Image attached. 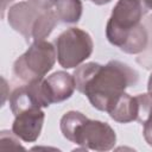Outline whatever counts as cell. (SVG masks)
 Segmentation results:
<instances>
[{
  "mask_svg": "<svg viewBox=\"0 0 152 152\" xmlns=\"http://www.w3.org/2000/svg\"><path fill=\"white\" fill-rule=\"evenodd\" d=\"M138 78V72L128 64L120 61H109L106 65H97L82 94L88 97L94 108L107 112L119 95L125 93L128 87L137 84Z\"/></svg>",
  "mask_w": 152,
  "mask_h": 152,
  "instance_id": "6da1fadb",
  "label": "cell"
},
{
  "mask_svg": "<svg viewBox=\"0 0 152 152\" xmlns=\"http://www.w3.org/2000/svg\"><path fill=\"white\" fill-rule=\"evenodd\" d=\"M56 59L57 52L52 43L36 40L15 59L13 64V75L24 83L42 81L53 68Z\"/></svg>",
  "mask_w": 152,
  "mask_h": 152,
  "instance_id": "7a4b0ae2",
  "label": "cell"
},
{
  "mask_svg": "<svg viewBox=\"0 0 152 152\" xmlns=\"http://www.w3.org/2000/svg\"><path fill=\"white\" fill-rule=\"evenodd\" d=\"M57 61L64 69L81 65L90 57L94 43L88 32L78 27H70L63 31L55 40Z\"/></svg>",
  "mask_w": 152,
  "mask_h": 152,
  "instance_id": "3957f363",
  "label": "cell"
},
{
  "mask_svg": "<svg viewBox=\"0 0 152 152\" xmlns=\"http://www.w3.org/2000/svg\"><path fill=\"white\" fill-rule=\"evenodd\" d=\"M142 5L135 0H119L107 21L106 37L112 45L120 48L129 32L140 24Z\"/></svg>",
  "mask_w": 152,
  "mask_h": 152,
  "instance_id": "277c9868",
  "label": "cell"
},
{
  "mask_svg": "<svg viewBox=\"0 0 152 152\" xmlns=\"http://www.w3.org/2000/svg\"><path fill=\"white\" fill-rule=\"evenodd\" d=\"M72 142L86 150L109 151L116 142V134L107 122L87 119L76 129Z\"/></svg>",
  "mask_w": 152,
  "mask_h": 152,
  "instance_id": "5b68a950",
  "label": "cell"
},
{
  "mask_svg": "<svg viewBox=\"0 0 152 152\" xmlns=\"http://www.w3.org/2000/svg\"><path fill=\"white\" fill-rule=\"evenodd\" d=\"M42 81L24 83L12 91L10 96V107L14 116L27 109L44 108L50 106L45 96Z\"/></svg>",
  "mask_w": 152,
  "mask_h": 152,
  "instance_id": "8992f818",
  "label": "cell"
},
{
  "mask_svg": "<svg viewBox=\"0 0 152 152\" xmlns=\"http://www.w3.org/2000/svg\"><path fill=\"white\" fill-rule=\"evenodd\" d=\"M42 11L30 1H20L10 7L7 20L14 31L20 33L26 40H30L32 39L33 25Z\"/></svg>",
  "mask_w": 152,
  "mask_h": 152,
  "instance_id": "52a82bcc",
  "label": "cell"
},
{
  "mask_svg": "<svg viewBox=\"0 0 152 152\" xmlns=\"http://www.w3.org/2000/svg\"><path fill=\"white\" fill-rule=\"evenodd\" d=\"M45 113L42 108L27 109L15 115L12 124V132L25 142L36 141L42 132Z\"/></svg>",
  "mask_w": 152,
  "mask_h": 152,
  "instance_id": "ba28073f",
  "label": "cell"
},
{
  "mask_svg": "<svg viewBox=\"0 0 152 152\" xmlns=\"http://www.w3.org/2000/svg\"><path fill=\"white\" fill-rule=\"evenodd\" d=\"M42 83L50 104L68 100L76 89L74 76L65 71H56L44 78Z\"/></svg>",
  "mask_w": 152,
  "mask_h": 152,
  "instance_id": "9c48e42d",
  "label": "cell"
},
{
  "mask_svg": "<svg viewBox=\"0 0 152 152\" xmlns=\"http://www.w3.org/2000/svg\"><path fill=\"white\" fill-rule=\"evenodd\" d=\"M139 112V104L137 96H131L127 93L119 95L114 102L107 109L109 116L120 124H127L137 120Z\"/></svg>",
  "mask_w": 152,
  "mask_h": 152,
  "instance_id": "30bf717a",
  "label": "cell"
},
{
  "mask_svg": "<svg viewBox=\"0 0 152 152\" xmlns=\"http://www.w3.org/2000/svg\"><path fill=\"white\" fill-rule=\"evenodd\" d=\"M148 44V34L144 25H137L128 34L125 43L119 48L125 53L137 55L142 52Z\"/></svg>",
  "mask_w": 152,
  "mask_h": 152,
  "instance_id": "8fae6325",
  "label": "cell"
},
{
  "mask_svg": "<svg viewBox=\"0 0 152 152\" xmlns=\"http://www.w3.org/2000/svg\"><path fill=\"white\" fill-rule=\"evenodd\" d=\"M81 0H57L55 5V13L59 21L66 24H75L82 15Z\"/></svg>",
  "mask_w": 152,
  "mask_h": 152,
  "instance_id": "7c38bea8",
  "label": "cell"
},
{
  "mask_svg": "<svg viewBox=\"0 0 152 152\" xmlns=\"http://www.w3.org/2000/svg\"><path fill=\"white\" fill-rule=\"evenodd\" d=\"M58 18L52 10H45L42 11L39 17L37 18L33 28H32V39L36 40H45L50 36V33L53 31L55 26L57 25Z\"/></svg>",
  "mask_w": 152,
  "mask_h": 152,
  "instance_id": "4fadbf2b",
  "label": "cell"
},
{
  "mask_svg": "<svg viewBox=\"0 0 152 152\" xmlns=\"http://www.w3.org/2000/svg\"><path fill=\"white\" fill-rule=\"evenodd\" d=\"M88 118L82 114L81 112H76V110H70L68 113H65L62 119H61V122H59V126H61V132L63 134V137L65 139H68L69 141L72 142V139H74V135H75V132L76 129L78 128V126L81 124H83Z\"/></svg>",
  "mask_w": 152,
  "mask_h": 152,
  "instance_id": "5bb4252c",
  "label": "cell"
},
{
  "mask_svg": "<svg viewBox=\"0 0 152 152\" xmlns=\"http://www.w3.org/2000/svg\"><path fill=\"white\" fill-rule=\"evenodd\" d=\"M19 138L13 133L8 131H2L1 132V150L6 148H24L19 144Z\"/></svg>",
  "mask_w": 152,
  "mask_h": 152,
  "instance_id": "9a60e30c",
  "label": "cell"
},
{
  "mask_svg": "<svg viewBox=\"0 0 152 152\" xmlns=\"http://www.w3.org/2000/svg\"><path fill=\"white\" fill-rule=\"evenodd\" d=\"M142 125H144V131H142L144 139L150 146H152V107H151L147 116L142 121Z\"/></svg>",
  "mask_w": 152,
  "mask_h": 152,
  "instance_id": "2e32d148",
  "label": "cell"
},
{
  "mask_svg": "<svg viewBox=\"0 0 152 152\" xmlns=\"http://www.w3.org/2000/svg\"><path fill=\"white\" fill-rule=\"evenodd\" d=\"M27 1H30L36 7H38L39 10H43V11L51 10L57 2V0H27Z\"/></svg>",
  "mask_w": 152,
  "mask_h": 152,
  "instance_id": "e0dca14e",
  "label": "cell"
},
{
  "mask_svg": "<svg viewBox=\"0 0 152 152\" xmlns=\"http://www.w3.org/2000/svg\"><path fill=\"white\" fill-rule=\"evenodd\" d=\"M1 86H2V90H4V93H2V106H4V103H5V100H6L5 89H6V87H7V84H6V80H5L4 77H1Z\"/></svg>",
  "mask_w": 152,
  "mask_h": 152,
  "instance_id": "ac0fdd59",
  "label": "cell"
},
{
  "mask_svg": "<svg viewBox=\"0 0 152 152\" xmlns=\"http://www.w3.org/2000/svg\"><path fill=\"white\" fill-rule=\"evenodd\" d=\"M147 94L152 97V72L150 74L148 77V82H147Z\"/></svg>",
  "mask_w": 152,
  "mask_h": 152,
  "instance_id": "d6986e66",
  "label": "cell"
},
{
  "mask_svg": "<svg viewBox=\"0 0 152 152\" xmlns=\"http://www.w3.org/2000/svg\"><path fill=\"white\" fill-rule=\"evenodd\" d=\"M112 0H90V2H93L94 5H104V4H108V2H110Z\"/></svg>",
  "mask_w": 152,
  "mask_h": 152,
  "instance_id": "ffe728a7",
  "label": "cell"
},
{
  "mask_svg": "<svg viewBox=\"0 0 152 152\" xmlns=\"http://www.w3.org/2000/svg\"><path fill=\"white\" fill-rule=\"evenodd\" d=\"M11 1H12V0H2V17H4V14H5V11H6L7 5H8Z\"/></svg>",
  "mask_w": 152,
  "mask_h": 152,
  "instance_id": "44dd1931",
  "label": "cell"
},
{
  "mask_svg": "<svg viewBox=\"0 0 152 152\" xmlns=\"http://www.w3.org/2000/svg\"><path fill=\"white\" fill-rule=\"evenodd\" d=\"M144 5L147 10L152 11V0H144Z\"/></svg>",
  "mask_w": 152,
  "mask_h": 152,
  "instance_id": "7402d4cb",
  "label": "cell"
},
{
  "mask_svg": "<svg viewBox=\"0 0 152 152\" xmlns=\"http://www.w3.org/2000/svg\"><path fill=\"white\" fill-rule=\"evenodd\" d=\"M135 1H139V2H142L144 0H135Z\"/></svg>",
  "mask_w": 152,
  "mask_h": 152,
  "instance_id": "603a6c76",
  "label": "cell"
}]
</instances>
